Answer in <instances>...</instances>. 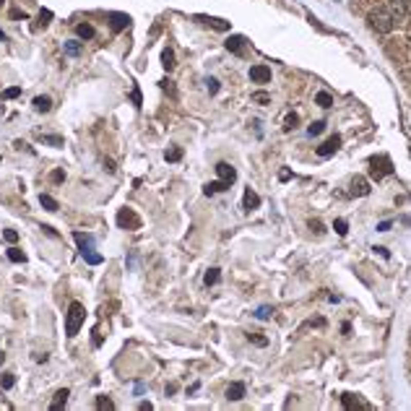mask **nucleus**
<instances>
[{
  "label": "nucleus",
  "instance_id": "c756f323",
  "mask_svg": "<svg viewBox=\"0 0 411 411\" xmlns=\"http://www.w3.org/2000/svg\"><path fill=\"white\" fill-rule=\"evenodd\" d=\"M13 385H16V378H13L11 372H6L3 378H0V388H3V390H11Z\"/></svg>",
  "mask_w": 411,
  "mask_h": 411
},
{
  "label": "nucleus",
  "instance_id": "c85d7f7f",
  "mask_svg": "<svg viewBox=\"0 0 411 411\" xmlns=\"http://www.w3.org/2000/svg\"><path fill=\"white\" fill-rule=\"evenodd\" d=\"M97 408H104V411H115V403L107 398V396H97Z\"/></svg>",
  "mask_w": 411,
  "mask_h": 411
},
{
  "label": "nucleus",
  "instance_id": "a19ab883",
  "mask_svg": "<svg viewBox=\"0 0 411 411\" xmlns=\"http://www.w3.org/2000/svg\"><path fill=\"white\" fill-rule=\"evenodd\" d=\"M310 229H312L315 234H323V232H325V229H323V224H320L317 219H312V221H310Z\"/></svg>",
  "mask_w": 411,
  "mask_h": 411
},
{
  "label": "nucleus",
  "instance_id": "bb28decb",
  "mask_svg": "<svg viewBox=\"0 0 411 411\" xmlns=\"http://www.w3.org/2000/svg\"><path fill=\"white\" fill-rule=\"evenodd\" d=\"M161 89L167 91V94H170L172 99H177V89H175V81H170V78H164V81H161Z\"/></svg>",
  "mask_w": 411,
  "mask_h": 411
},
{
  "label": "nucleus",
  "instance_id": "7ed1b4c3",
  "mask_svg": "<svg viewBox=\"0 0 411 411\" xmlns=\"http://www.w3.org/2000/svg\"><path fill=\"white\" fill-rule=\"evenodd\" d=\"M369 172H372V180H383L393 172V161L385 154H378V156L369 159Z\"/></svg>",
  "mask_w": 411,
  "mask_h": 411
},
{
  "label": "nucleus",
  "instance_id": "412c9836",
  "mask_svg": "<svg viewBox=\"0 0 411 411\" xmlns=\"http://www.w3.org/2000/svg\"><path fill=\"white\" fill-rule=\"evenodd\" d=\"M52 21V11H47V8H42L39 11V18H36V24H34V29H45L47 24Z\"/></svg>",
  "mask_w": 411,
  "mask_h": 411
},
{
  "label": "nucleus",
  "instance_id": "4be33fe9",
  "mask_svg": "<svg viewBox=\"0 0 411 411\" xmlns=\"http://www.w3.org/2000/svg\"><path fill=\"white\" fill-rule=\"evenodd\" d=\"M297 125H300V115L297 112H289L284 117V130H294Z\"/></svg>",
  "mask_w": 411,
  "mask_h": 411
},
{
  "label": "nucleus",
  "instance_id": "39448f33",
  "mask_svg": "<svg viewBox=\"0 0 411 411\" xmlns=\"http://www.w3.org/2000/svg\"><path fill=\"white\" fill-rule=\"evenodd\" d=\"M369 182L362 177V175H357V177H351V182H349V195L351 198H364V195H369Z\"/></svg>",
  "mask_w": 411,
  "mask_h": 411
},
{
  "label": "nucleus",
  "instance_id": "6ab92c4d",
  "mask_svg": "<svg viewBox=\"0 0 411 411\" xmlns=\"http://www.w3.org/2000/svg\"><path fill=\"white\" fill-rule=\"evenodd\" d=\"M161 65H164V70H172L177 63H175V52L170 50V47H164V52H161Z\"/></svg>",
  "mask_w": 411,
  "mask_h": 411
},
{
  "label": "nucleus",
  "instance_id": "0eeeda50",
  "mask_svg": "<svg viewBox=\"0 0 411 411\" xmlns=\"http://www.w3.org/2000/svg\"><path fill=\"white\" fill-rule=\"evenodd\" d=\"M341 403H344V408H359V411H369V408H372L367 401H362V398L354 396V393H344V396H341Z\"/></svg>",
  "mask_w": 411,
  "mask_h": 411
},
{
  "label": "nucleus",
  "instance_id": "423d86ee",
  "mask_svg": "<svg viewBox=\"0 0 411 411\" xmlns=\"http://www.w3.org/2000/svg\"><path fill=\"white\" fill-rule=\"evenodd\" d=\"M339 146H341V136H331L325 143H320L315 151H317V156H323V159H325V156H333V154L339 151Z\"/></svg>",
  "mask_w": 411,
  "mask_h": 411
},
{
  "label": "nucleus",
  "instance_id": "f03ea898",
  "mask_svg": "<svg viewBox=\"0 0 411 411\" xmlns=\"http://www.w3.org/2000/svg\"><path fill=\"white\" fill-rule=\"evenodd\" d=\"M84 320H86L84 305H81V302H70L68 317H65V336H68V339L78 336V331H81V325H84Z\"/></svg>",
  "mask_w": 411,
  "mask_h": 411
},
{
  "label": "nucleus",
  "instance_id": "b1692460",
  "mask_svg": "<svg viewBox=\"0 0 411 411\" xmlns=\"http://www.w3.org/2000/svg\"><path fill=\"white\" fill-rule=\"evenodd\" d=\"M203 281H206V286H214V284H219V281H221V271H219V268H211L209 273L203 276Z\"/></svg>",
  "mask_w": 411,
  "mask_h": 411
},
{
  "label": "nucleus",
  "instance_id": "58836bf2",
  "mask_svg": "<svg viewBox=\"0 0 411 411\" xmlns=\"http://www.w3.org/2000/svg\"><path fill=\"white\" fill-rule=\"evenodd\" d=\"M3 237H6V242H11V245H13V242H18V234H16V229H6V232H3Z\"/></svg>",
  "mask_w": 411,
  "mask_h": 411
},
{
  "label": "nucleus",
  "instance_id": "5701e85b",
  "mask_svg": "<svg viewBox=\"0 0 411 411\" xmlns=\"http://www.w3.org/2000/svg\"><path fill=\"white\" fill-rule=\"evenodd\" d=\"M315 104H320L323 109H328V107L333 104V97L328 94V91H317V97H315Z\"/></svg>",
  "mask_w": 411,
  "mask_h": 411
},
{
  "label": "nucleus",
  "instance_id": "f8f14e48",
  "mask_svg": "<svg viewBox=\"0 0 411 411\" xmlns=\"http://www.w3.org/2000/svg\"><path fill=\"white\" fill-rule=\"evenodd\" d=\"M68 396H70V390H68V388H63V390H58V393H55V398H52V403H50V408H52V411H58V408H63V406L68 403Z\"/></svg>",
  "mask_w": 411,
  "mask_h": 411
},
{
  "label": "nucleus",
  "instance_id": "7c9ffc66",
  "mask_svg": "<svg viewBox=\"0 0 411 411\" xmlns=\"http://www.w3.org/2000/svg\"><path fill=\"white\" fill-rule=\"evenodd\" d=\"M65 55H70V58L81 55V42H65Z\"/></svg>",
  "mask_w": 411,
  "mask_h": 411
},
{
  "label": "nucleus",
  "instance_id": "a18cd8bd",
  "mask_svg": "<svg viewBox=\"0 0 411 411\" xmlns=\"http://www.w3.org/2000/svg\"><path fill=\"white\" fill-rule=\"evenodd\" d=\"M278 177H281V180H292V172H289V170H284Z\"/></svg>",
  "mask_w": 411,
  "mask_h": 411
},
{
  "label": "nucleus",
  "instance_id": "f3484780",
  "mask_svg": "<svg viewBox=\"0 0 411 411\" xmlns=\"http://www.w3.org/2000/svg\"><path fill=\"white\" fill-rule=\"evenodd\" d=\"M76 34H78L81 39H94L97 29H94L91 24H78V26H76Z\"/></svg>",
  "mask_w": 411,
  "mask_h": 411
},
{
  "label": "nucleus",
  "instance_id": "393cba45",
  "mask_svg": "<svg viewBox=\"0 0 411 411\" xmlns=\"http://www.w3.org/2000/svg\"><path fill=\"white\" fill-rule=\"evenodd\" d=\"M39 203H42L47 211H58V200H55L52 195H47V193H42V195H39Z\"/></svg>",
  "mask_w": 411,
  "mask_h": 411
},
{
  "label": "nucleus",
  "instance_id": "f704fd0d",
  "mask_svg": "<svg viewBox=\"0 0 411 411\" xmlns=\"http://www.w3.org/2000/svg\"><path fill=\"white\" fill-rule=\"evenodd\" d=\"M271 315H273V307H258V310H255V317H258V320H268Z\"/></svg>",
  "mask_w": 411,
  "mask_h": 411
},
{
  "label": "nucleus",
  "instance_id": "c03bdc74",
  "mask_svg": "<svg viewBox=\"0 0 411 411\" xmlns=\"http://www.w3.org/2000/svg\"><path fill=\"white\" fill-rule=\"evenodd\" d=\"M138 408H141V411H151V408H154V406H151V403H148V401H143V403H141V406H138Z\"/></svg>",
  "mask_w": 411,
  "mask_h": 411
},
{
  "label": "nucleus",
  "instance_id": "aec40b11",
  "mask_svg": "<svg viewBox=\"0 0 411 411\" xmlns=\"http://www.w3.org/2000/svg\"><path fill=\"white\" fill-rule=\"evenodd\" d=\"M221 190H227V182H224V180H214V182H209V185L203 188L206 195H216V193H221Z\"/></svg>",
  "mask_w": 411,
  "mask_h": 411
},
{
  "label": "nucleus",
  "instance_id": "a211bd4d",
  "mask_svg": "<svg viewBox=\"0 0 411 411\" xmlns=\"http://www.w3.org/2000/svg\"><path fill=\"white\" fill-rule=\"evenodd\" d=\"M31 104H34L36 112H50V109H52V99H50V97H36Z\"/></svg>",
  "mask_w": 411,
  "mask_h": 411
},
{
  "label": "nucleus",
  "instance_id": "ddd939ff",
  "mask_svg": "<svg viewBox=\"0 0 411 411\" xmlns=\"http://www.w3.org/2000/svg\"><path fill=\"white\" fill-rule=\"evenodd\" d=\"M245 396V383H232L229 388H227V398L229 401H239Z\"/></svg>",
  "mask_w": 411,
  "mask_h": 411
},
{
  "label": "nucleus",
  "instance_id": "1a4fd4ad",
  "mask_svg": "<svg viewBox=\"0 0 411 411\" xmlns=\"http://www.w3.org/2000/svg\"><path fill=\"white\" fill-rule=\"evenodd\" d=\"M250 78H253V84H268V81H271L268 65H253L250 68Z\"/></svg>",
  "mask_w": 411,
  "mask_h": 411
},
{
  "label": "nucleus",
  "instance_id": "9d476101",
  "mask_svg": "<svg viewBox=\"0 0 411 411\" xmlns=\"http://www.w3.org/2000/svg\"><path fill=\"white\" fill-rule=\"evenodd\" d=\"M128 24H130V18H128L125 13H109V29H112L115 34H117V31H122Z\"/></svg>",
  "mask_w": 411,
  "mask_h": 411
},
{
  "label": "nucleus",
  "instance_id": "dca6fc26",
  "mask_svg": "<svg viewBox=\"0 0 411 411\" xmlns=\"http://www.w3.org/2000/svg\"><path fill=\"white\" fill-rule=\"evenodd\" d=\"M81 253H84V260H86V263H91V266H99V263H102V255H99V253H94L91 245H89V248H81Z\"/></svg>",
  "mask_w": 411,
  "mask_h": 411
},
{
  "label": "nucleus",
  "instance_id": "6e6552de",
  "mask_svg": "<svg viewBox=\"0 0 411 411\" xmlns=\"http://www.w3.org/2000/svg\"><path fill=\"white\" fill-rule=\"evenodd\" d=\"M216 175H219V180H224L227 185H232V182L237 180L234 167H232V164H227V161H219V164H216Z\"/></svg>",
  "mask_w": 411,
  "mask_h": 411
},
{
  "label": "nucleus",
  "instance_id": "4468645a",
  "mask_svg": "<svg viewBox=\"0 0 411 411\" xmlns=\"http://www.w3.org/2000/svg\"><path fill=\"white\" fill-rule=\"evenodd\" d=\"M198 21H200V24H209V26H214V29H219V31H227V29H229V21H221V18H209V16H198Z\"/></svg>",
  "mask_w": 411,
  "mask_h": 411
},
{
  "label": "nucleus",
  "instance_id": "f257e3e1",
  "mask_svg": "<svg viewBox=\"0 0 411 411\" xmlns=\"http://www.w3.org/2000/svg\"><path fill=\"white\" fill-rule=\"evenodd\" d=\"M367 24H369V29H375L378 34H388L396 26V18H393L390 8H375V11H369Z\"/></svg>",
  "mask_w": 411,
  "mask_h": 411
},
{
  "label": "nucleus",
  "instance_id": "e433bc0d",
  "mask_svg": "<svg viewBox=\"0 0 411 411\" xmlns=\"http://www.w3.org/2000/svg\"><path fill=\"white\" fill-rule=\"evenodd\" d=\"M333 229H336L339 234H346V232H349V227H346L344 219H336V221H333Z\"/></svg>",
  "mask_w": 411,
  "mask_h": 411
},
{
  "label": "nucleus",
  "instance_id": "473e14b6",
  "mask_svg": "<svg viewBox=\"0 0 411 411\" xmlns=\"http://www.w3.org/2000/svg\"><path fill=\"white\" fill-rule=\"evenodd\" d=\"M248 341H250V344H255V346H266V344H268V339H266V336H260V333H248Z\"/></svg>",
  "mask_w": 411,
  "mask_h": 411
},
{
  "label": "nucleus",
  "instance_id": "2eb2a0df",
  "mask_svg": "<svg viewBox=\"0 0 411 411\" xmlns=\"http://www.w3.org/2000/svg\"><path fill=\"white\" fill-rule=\"evenodd\" d=\"M242 45H245V39H242V36H237V34L227 39V50H229V52H234V55H242Z\"/></svg>",
  "mask_w": 411,
  "mask_h": 411
},
{
  "label": "nucleus",
  "instance_id": "20e7f679",
  "mask_svg": "<svg viewBox=\"0 0 411 411\" xmlns=\"http://www.w3.org/2000/svg\"><path fill=\"white\" fill-rule=\"evenodd\" d=\"M117 227L133 232V229L141 227V216H138L133 209H120V211H117Z\"/></svg>",
  "mask_w": 411,
  "mask_h": 411
},
{
  "label": "nucleus",
  "instance_id": "c9c22d12",
  "mask_svg": "<svg viewBox=\"0 0 411 411\" xmlns=\"http://www.w3.org/2000/svg\"><path fill=\"white\" fill-rule=\"evenodd\" d=\"M323 130H325V122H323V120H317V122H312V125H310V136H320Z\"/></svg>",
  "mask_w": 411,
  "mask_h": 411
},
{
  "label": "nucleus",
  "instance_id": "79ce46f5",
  "mask_svg": "<svg viewBox=\"0 0 411 411\" xmlns=\"http://www.w3.org/2000/svg\"><path fill=\"white\" fill-rule=\"evenodd\" d=\"M209 91H211V94L219 91V81H216V78H209Z\"/></svg>",
  "mask_w": 411,
  "mask_h": 411
},
{
  "label": "nucleus",
  "instance_id": "cd10ccee",
  "mask_svg": "<svg viewBox=\"0 0 411 411\" xmlns=\"http://www.w3.org/2000/svg\"><path fill=\"white\" fill-rule=\"evenodd\" d=\"M8 258H11L13 263H26V253H21L18 248H11V250H8Z\"/></svg>",
  "mask_w": 411,
  "mask_h": 411
},
{
  "label": "nucleus",
  "instance_id": "a878e982",
  "mask_svg": "<svg viewBox=\"0 0 411 411\" xmlns=\"http://www.w3.org/2000/svg\"><path fill=\"white\" fill-rule=\"evenodd\" d=\"M180 156H182V148H177V146L164 151V159H167V161H180Z\"/></svg>",
  "mask_w": 411,
  "mask_h": 411
},
{
  "label": "nucleus",
  "instance_id": "2f4dec72",
  "mask_svg": "<svg viewBox=\"0 0 411 411\" xmlns=\"http://www.w3.org/2000/svg\"><path fill=\"white\" fill-rule=\"evenodd\" d=\"M250 99H253L255 104H271V97H268L266 91H255V94H253Z\"/></svg>",
  "mask_w": 411,
  "mask_h": 411
},
{
  "label": "nucleus",
  "instance_id": "ea45409f",
  "mask_svg": "<svg viewBox=\"0 0 411 411\" xmlns=\"http://www.w3.org/2000/svg\"><path fill=\"white\" fill-rule=\"evenodd\" d=\"M50 180H52V182H63V180H65V172H63V170H55V172L50 175Z\"/></svg>",
  "mask_w": 411,
  "mask_h": 411
},
{
  "label": "nucleus",
  "instance_id": "37998d69",
  "mask_svg": "<svg viewBox=\"0 0 411 411\" xmlns=\"http://www.w3.org/2000/svg\"><path fill=\"white\" fill-rule=\"evenodd\" d=\"M42 229H45V232H47V234H50V237H58V232H55V229H52V227H47V224H45V227H42Z\"/></svg>",
  "mask_w": 411,
  "mask_h": 411
},
{
  "label": "nucleus",
  "instance_id": "4c0bfd02",
  "mask_svg": "<svg viewBox=\"0 0 411 411\" xmlns=\"http://www.w3.org/2000/svg\"><path fill=\"white\" fill-rule=\"evenodd\" d=\"M18 94H21V89H18V86H11V89L3 91V99H13V97H18Z\"/></svg>",
  "mask_w": 411,
  "mask_h": 411
},
{
  "label": "nucleus",
  "instance_id": "9b49d317",
  "mask_svg": "<svg viewBox=\"0 0 411 411\" xmlns=\"http://www.w3.org/2000/svg\"><path fill=\"white\" fill-rule=\"evenodd\" d=\"M242 206H245V211H255L258 206H260L258 193H255V190H245V195H242Z\"/></svg>",
  "mask_w": 411,
  "mask_h": 411
},
{
  "label": "nucleus",
  "instance_id": "72a5a7b5",
  "mask_svg": "<svg viewBox=\"0 0 411 411\" xmlns=\"http://www.w3.org/2000/svg\"><path fill=\"white\" fill-rule=\"evenodd\" d=\"M42 143H50V146H63V138L60 136H39Z\"/></svg>",
  "mask_w": 411,
  "mask_h": 411
}]
</instances>
